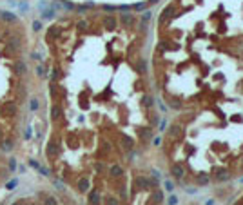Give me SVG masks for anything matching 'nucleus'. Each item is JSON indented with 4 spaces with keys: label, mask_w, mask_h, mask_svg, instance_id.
Instances as JSON below:
<instances>
[{
    "label": "nucleus",
    "mask_w": 243,
    "mask_h": 205,
    "mask_svg": "<svg viewBox=\"0 0 243 205\" xmlns=\"http://www.w3.org/2000/svg\"><path fill=\"white\" fill-rule=\"evenodd\" d=\"M0 113H2L4 116H11V114L17 113V103L15 102H6L4 105H0Z\"/></svg>",
    "instance_id": "1"
},
{
    "label": "nucleus",
    "mask_w": 243,
    "mask_h": 205,
    "mask_svg": "<svg viewBox=\"0 0 243 205\" xmlns=\"http://www.w3.org/2000/svg\"><path fill=\"white\" fill-rule=\"evenodd\" d=\"M162 202H163V191L162 189H154L152 194L149 196V203L151 205H160Z\"/></svg>",
    "instance_id": "2"
},
{
    "label": "nucleus",
    "mask_w": 243,
    "mask_h": 205,
    "mask_svg": "<svg viewBox=\"0 0 243 205\" xmlns=\"http://www.w3.org/2000/svg\"><path fill=\"white\" fill-rule=\"evenodd\" d=\"M89 203L91 205H98L100 203V192H98L96 189H93V191L89 192Z\"/></svg>",
    "instance_id": "3"
},
{
    "label": "nucleus",
    "mask_w": 243,
    "mask_h": 205,
    "mask_svg": "<svg viewBox=\"0 0 243 205\" xmlns=\"http://www.w3.org/2000/svg\"><path fill=\"white\" fill-rule=\"evenodd\" d=\"M26 71H27L26 64H24L22 60H17V62H15V73L17 74H26Z\"/></svg>",
    "instance_id": "4"
},
{
    "label": "nucleus",
    "mask_w": 243,
    "mask_h": 205,
    "mask_svg": "<svg viewBox=\"0 0 243 205\" xmlns=\"http://www.w3.org/2000/svg\"><path fill=\"white\" fill-rule=\"evenodd\" d=\"M78 191L80 192H87L89 191V180L87 178H80L78 180Z\"/></svg>",
    "instance_id": "5"
},
{
    "label": "nucleus",
    "mask_w": 243,
    "mask_h": 205,
    "mask_svg": "<svg viewBox=\"0 0 243 205\" xmlns=\"http://www.w3.org/2000/svg\"><path fill=\"white\" fill-rule=\"evenodd\" d=\"M0 18H4L6 22H15V20H17V15H13L9 11H0Z\"/></svg>",
    "instance_id": "6"
},
{
    "label": "nucleus",
    "mask_w": 243,
    "mask_h": 205,
    "mask_svg": "<svg viewBox=\"0 0 243 205\" xmlns=\"http://www.w3.org/2000/svg\"><path fill=\"white\" fill-rule=\"evenodd\" d=\"M111 176H115V178H120L122 174H123V169H122V165H113L111 167Z\"/></svg>",
    "instance_id": "7"
},
{
    "label": "nucleus",
    "mask_w": 243,
    "mask_h": 205,
    "mask_svg": "<svg viewBox=\"0 0 243 205\" xmlns=\"http://www.w3.org/2000/svg\"><path fill=\"white\" fill-rule=\"evenodd\" d=\"M7 44H9V47H11V49H17V51L20 49V38H11Z\"/></svg>",
    "instance_id": "8"
},
{
    "label": "nucleus",
    "mask_w": 243,
    "mask_h": 205,
    "mask_svg": "<svg viewBox=\"0 0 243 205\" xmlns=\"http://www.w3.org/2000/svg\"><path fill=\"white\" fill-rule=\"evenodd\" d=\"M56 153H58V149H56V143H53V142H51V143L47 145V154H49V156H54Z\"/></svg>",
    "instance_id": "9"
},
{
    "label": "nucleus",
    "mask_w": 243,
    "mask_h": 205,
    "mask_svg": "<svg viewBox=\"0 0 243 205\" xmlns=\"http://www.w3.org/2000/svg\"><path fill=\"white\" fill-rule=\"evenodd\" d=\"M60 76H62V71H60V69H58V67H54V69H53V74H51L53 82H56V80L60 78Z\"/></svg>",
    "instance_id": "10"
},
{
    "label": "nucleus",
    "mask_w": 243,
    "mask_h": 205,
    "mask_svg": "<svg viewBox=\"0 0 243 205\" xmlns=\"http://www.w3.org/2000/svg\"><path fill=\"white\" fill-rule=\"evenodd\" d=\"M51 114H53V118L56 120V118H58V116H60V114H62V109L58 107V105H54V107L51 109Z\"/></svg>",
    "instance_id": "11"
},
{
    "label": "nucleus",
    "mask_w": 243,
    "mask_h": 205,
    "mask_svg": "<svg viewBox=\"0 0 243 205\" xmlns=\"http://www.w3.org/2000/svg\"><path fill=\"white\" fill-rule=\"evenodd\" d=\"M29 107H31V111H36V109H38V100L36 98H31V100H29Z\"/></svg>",
    "instance_id": "12"
},
{
    "label": "nucleus",
    "mask_w": 243,
    "mask_h": 205,
    "mask_svg": "<svg viewBox=\"0 0 243 205\" xmlns=\"http://www.w3.org/2000/svg\"><path fill=\"white\" fill-rule=\"evenodd\" d=\"M2 149H4V151H11V149H13V142H11V140H6V142L2 143Z\"/></svg>",
    "instance_id": "13"
},
{
    "label": "nucleus",
    "mask_w": 243,
    "mask_h": 205,
    "mask_svg": "<svg viewBox=\"0 0 243 205\" xmlns=\"http://www.w3.org/2000/svg\"><path fill=\"white\" fill-rule=\"evenodd\" d=\"M17 185H18V180H17V178H15V180H11V182H9V183H7V189H9V191H11V189H15V187H17Z\"/></svg>",
    "instance_id": "14"
},
{
    "label": "nucleus",
    "mask_w": 243,
    "mask_h": 205,
    "mask_svg": "<svg viewBox=\"0 0 243 205\" xmlns=\"http://www.w3.org/2000/svg\"><path fill=\"white\" fill-rule=\"evenodd\" d=\"M42 17H44V18H53V17H54V11H53V9H49V11H46Z\"/></svg>",
    "instance_id": "15"
},
{
    "label": "nucleus",
    "mask_w": 243,
    "mask_h": 205,
    "mask_svg": "<svg viewBox=\"0 0 243 205\" xmlns=\"http://www.w3.org/2000/svg\"><path fill=\"white\" fill-rule=\"evenodd\" d=\"M36 73H38V76H46V69H44L42 66L36 67Z\"/></svg>",
    "instance_id": "16"
},
{
    "label": "nucleus",
    "mask_w": 243,
    "mask_h": 205,
    "mask_svg": "<svg viewBox=\"0 0 243 205\" xmlns=\"http://www.w3.org/2000/svg\"><path fill=\"white\" fill-rule=\"evenodd\" d=\"M33 29L34 31H40L42 29V22H33Z\"/></svg>",
    "instance_id": "17"
},
{
    "label": "nucleus",
    "mask_w": 243,
    "mask_h": 205,
    "mask_svg": "<svg viewBox=\"0 0 243 205\" xmlns=\"http://www.w3.org/2000/svg\"><path fill=\"white\" fill-rule=\"evenodd\" d=\"M38 171H40V174H44V176H49V169H46V167H38Z\"/></svg>",
    "instance_id": "18"
},
{
    "label": "nucleus",
    "mask_w": 243,
    "mask_h": 205,
    "mask_svg": "<svg viewBox=\"0 0 243 205\" xmlns=\"http://www.w3.org/2000/svg\"><path fill=\"white\" fill-rule=\"evenodd\" d=\"M46 205H56V200H54V198H47L46 200Z\"/></svg>",
    "instance_id": "19"
},
{
    "label": "nucleus",
    "mask_w": 243,
    "mask_h": 205,
    "mask_svg": "<svg viewBox=\"0 0 243 205\" xmlns=\"http://www.w3.org/2000/svg\"><path fill=\"white\" fill-rule=\"evenodd\" d=\"M107 205H118V200H115V198H109V200H107Z\"/></svg>",
    "instance_id": "20"
},
{
    "label": "nucleus",
    "mask_w": 243,
    "mask_h": 205,
    "mask_svg": "<svg viewBox=\"0 0 243 205\" xmlns=\"http://www.w3.org/2000/svg\"><path fill=\"white\" fill-rule=\"evenodd\" d=\"M9 169H11V171H15V169H17V162H15V160H11V162H9Z\"/></svg>",
    "instance_id": "21"
},
{
    "label": "nucleus",
    "mask_w": 243,
    "mask_h": 205,
    "mask_svg": "<svg viewBox=\"0 0 243 205\" xmlns=\"http://www.w3.org/2000/svg\"><path fill=\"white\" fill-rule=\"evenodd\" d=\"M31 136H33V129H31V127H29V129H27V131H26V138H31Z\"/></svg>",
    "instance_id": "22"
},
{
    "label": "nucleus",
    "mask_w": 243,
    "mask_h": 205,
    "mask_svg": "<svg viewBox=\"0 0 243 205\" xmlns=\"http://www.w3.org/2000/svg\"><path fill=\"white\" fill-rule=\"evenodd\" d=\"M15 205H20V203H15Z\"/></svg>",
    "instance_id": "23"
}]
</instances>
